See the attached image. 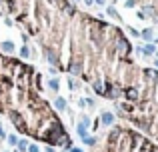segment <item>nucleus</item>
Instances as JSON below:
<instances>
[{
  "label": "nucleus",
  "instance_id": "1",
  "mask_svg": "<svg viewBox=\"0 0 158 152\" xmlns=\"http://www.w3.org/2000/svg\"><path fill=\"white\" fill-rule=\"evenodd\" d=\"M138 52H140L142 56H152V54H156V46H154L152 42H146L144 46L138 48Z\"/></svg>",
  "mask_w": 158,
  "mask_h": 152
},
{
  "label": "nucleus",
  "instance_id": "2",
  "mask_svg": "<svg viewBox=\"0 0 158 152\" xmlns=\"http://www.w3.org/2000/svg\"><path fill=\"white\" fill-rule=\"evenodd\" d=\"M114 118H116V116L110 112V110H106V112L100 114V122H102L104 126H110V124H114Z\"/></svg>",
  "mask_w": 158,
  "mask_h": 152
},
{
  "label": "nucleus",
  "instance_id": "3",
  "mask_svg": "<svg viewBox=\"0 0 158 152\" xmlns=\"http://www.w3.org/2000/svg\"><path fill=\"white\" fill-rule=\"evenodd\" d=\"M44 54H46V58H48L50 64H60V60H58V56H56V52L52 48H44Z\"/></svg>",
  "mask_w": 158,
  "mask_h": 152
},
{
  "label": "nucleus",
  "instance_id": "4",
  "mask_svg": "<svg viewBox=\"0 0 158 152\" xmlns=\"http://www.w3.org/2000/svg\"><path fill=\"white\" fill-rule=\"evenodd\" d=\"M54 106H56V110H58V112H64V110L68 108V102H66V98H62V96H56V100H54Z\"/></svg>",
  "mask_w": 158,
  "mask_h": 152
},
{
  "label": "nucleus",
  "instance_id": "5",
  "mask_svg": "<svg viewBox=\"0 0 158 152\" xmlns=\"http://www.w3.org/2000/svg\"><path fill=\"white\" fill-rule=\"evenodd\" d=\"M76 134H78L80 140H82V138H86V136H88V126H84L82 122H78V124H76Z\"/></svg>",
  "mask_w": 158,
  "mask_h": 152
},
{
  "label": "nucleus",
  "instance_id": "6",
  "mask_svg": "<svg viewBox=\"0 0 158 152\" xmlns=\"http://www.w3.org/2000/svg\"><path fill=\"white\" fill-rule=\"evenodd\" d=\"M0 48H2L6 54H12V52H14V42H10V40H4V42H0Z\"/></svg>",
  "mask_w": 158,
  "mask_h": 152
},
{
  "label": "nucleus",
  "instance_id": "7",
  "mask_svg": "<svg viewBox=\"0 0 158 152\" xmlns=\"http://www.w3.org/2000/svg\"><path fill=\"white\" fill-rule=\"evenodd\" d=\"M140 38H142L144 42H150V40H154V32H152V28H144V30L140 32Z\"/></svg>",
  "mask_w": 158,
  "mask_h": 152
},
{
  "label": "nucleus",
  "instance_id": "8",
  "mask_svg": "<svg viewBox=\"0 0 158 152\" xmlns=\"http://www.w3.org/2000/svg\"><path fill=\"white\" fill-rule=\"evenodd\" d=\"M106 14H108V16H110V18H114V20H122V18H120V14H118V10H116V8H114V6H108V8H106Z\"/></svg>",
  "mask_w": 158,
  "mask_h": 152
},
{
  "label": "nucleus",
  "instance_id": "9",
  "mask_svg": "<svg viewBox=\"0 0 158 152\" xmlns=\"http://www.w3.org/2000/svg\"><path fill=\"white\" fill-rule=\"evenodd\" d=\"M28 144H30V142H28L26 138H20V140H18V144H16V150H18V152H26V150H28Z\"/></svg>",
  "mask_w": 158,
  "mask_h": 152
},
{
  "label": "nucleus",
  "instance_id": "10",
  "mask_svg": "<svg viewBox=\"0 0 158 152\" xmlns=\"http://www.w3.org/2000/svg\"><path fill=\"white\" fill-rule=\"evenodd\" d=\"M48 88H50L52 92H58V88H60V80H58V78H50V80H48Z\"/></svg>",
  "mask_w": 158,
  "mask_h": 152
},
{
  "label": "nucleus",
  "instance_id": "11",
  "mask_svg": "<svg viewBox=\"0 0 158 152\" xmlns=\"http://www.w3.org/2000/svg\"><path fill=\"white\" fill-rule=\"evenodd\" d=\"M124 96H126L128 100H136V98H138V92H136L134 88H126V90H124Z\"/></svg>",
  "mask_w": 158,
  "mask_h": 152
},
{
  "label": "nucleus",
  "instance_id": "12",
  "mask_svg": "<svg viewBox=\"0 0 158 152\" xmlns=\"http://www.w3.org/2000/svg\"><path fill=\"white\" fill-rule=\"evenodd\" d=\"M6 140H8V144H10L12 148H16V144H18V140H20V138H18L16 134H6Z\"/></svg>",
  "mask_w": 158,
  "mask_h": 152
},
{
  "label": "nucleus",
  "instance_id": "13",
  "mask_svg": "<svg viewBox=\"0 0 158 152\" xmlns=\"http://www.w3.org/2000/svg\"><path fill=\"white\" fill-rule=\"evenodd\" d=\"M20 56H22V58H30V48H28V44H24V46L20 48Z\"/></svg>",
  "mask_w": 158,
  "mask_h": 152
},
{
  "label": "nucleus",
  "instance_id": "14",
  "mask_svg": "<svg viewBox=\"0 0 158 152\" xmlns=\"http://www.w3.org/2000/svg\"><path fill=\"white\" fill-rule=\"evenodd\" d=\"M82 142H84L86 146H94V144H96V138H94V136H86V138H82Z\"/></svg>",
  "mask_w": 158,
  "mask_h": 152
},
{
  "label": "nucleus",
  "instance_id": "15",
  "mask_svg": "<svg viewBox=\"0 0 158 152\" xmlns=\"http://www.w3.org/2000/svg\"><path fill=\"white\" fill-rule=\"evenodd\" d=\"M80 122H82L84 126H88V128H90V118H88L86 114H82V116H80Z\"/></svg>",
  "mask_w": 158,
  "mask_h": 152
},
{
  "label": "nucleus",
  "instance_id": "16",
  "mask_svg": "<svg viewBox=\"0 0 158 152\" xmlns=\"http://www.w3.org/2000/svg\"><path fill=\"white\" fill-rule=\"evenodd\" d=\"M126 30H128V32H130V36H134V38H140V32H138V30H134V28H132V26H128V28H126Z\"/></svg>",
  "mask_w": 158,
  "mask_h": 152
},
{
  "label": "nucleus",
  "instance_id": "17",
  "mask_svg": "<svg viewBox=\"0 0 158 152\" xmlns=\"http://www.w3.org/2000/svg\"><path fill=\"white\" fill-rule=\"evenodd\" d=\"M68 86H70V90H76V88H78V82H76L74 78H70V80H68Z\"/></svg>",
  "mask_w": 158,
  "mask_h": 152
},
{
  "label": "nucleus",
  "instance_id": "18",
  "mask_svg": "<svg viewBox=\"0 0 158 152\" xmlns=\"http://www.w3.org/2000/svg\"><path fill=\"white\" fill-rule=\"evenodd\" d=\"M84 102H86V106H90V108H94V106H96V102H94L92 98H84Z\"/></svg>",
  "mask_w": 158,
  "mask_h": 152
},
{
  "label": "nucleus",
  "instance_id": "19",
  "mask_svg": "<svg viewBox=\"0 0 158 152\" xmlns=\"http://www.w3.org/2000/svg\"><path fill=\"white\" fill-rule=\"evenodd\" d=\"M134 4H136V0H124V6L126 8H134Z\"/></svg>",
  "mask_w": 158,
  "mask_h": 152
},
{
  "label": "nucleus",
  "instance_id": "20",
  "mask_svg": "<svg viewBox=\"0 0 158 152\" xmlns=\"http://www.w3.org/2000/svg\"><path fill=\"white\" fill-rule=\"evenodd\" d=\"M26 152H40V148L36 146V144H28V150Z\"/></svg>",
  "mask_w": 158,
  "mask_h": 152
},
{
  "label": "nucleus",
  "instance_id": "21",
  "mask_svg": "<svg viewBox=\"0 0 158 152\" xmlns=\"http://www.w3.org/2000/svg\"><path fill=\"white\" fill-rule=\"evenodd\" d=\"M0 140H6V132H4L2 126H0Z\"/></svg>",
  "mask_w": 158,
  "mask_h": 152
},
{
  "label": "nucleus",
  "instance_id": "22",
  "mask_svg": "<svg viewBox=\"0 0 158 152\" xmlns=\"http://www.w3.org/2000/svg\"><path fill=\"white\" fill-rule=\"evenodd\" d=\"M94 4H98V6H106V0H94Z\"/></svg>",
  "mask_w": 158,
  "mask_h": 152
},
{
  "label": "nucleus",
  "instance_id": "23",
  "mask_svg": "<svg viewBox=\"0 0 158 152\" xmlns=\"http://www.w3.org/2000/svg\"><path fill=\"white\" fill-rule=\"evenodd\" d=\"M68 152H82V150H80V148H76V146H70V148H68Z\"/></svg>",
  "mask_w": 158,
  "mask_h": 152
},
{
  "label": "nucleus",
  "instance_id": "24",
  "mask_svg": "<svg viewBox=\"0 0 158 152\" xmlns=\"http://www.w3.org/2000/svg\"><path fill=\"white\" fill-rule=\"evenodd\" d=\"M78 106H80V108H84V106H86V102H84V98H80V100H78Z\"/></svg>",
  "mask_w": 158,
  "mask_h": 152
},
{
  "label": "nucleus",
  "instance_id": "25",
  "mask_svg": "<svg viewBox=\"0 0 158 152\" xmlns=\"http://www.w3.org/2000/svg\"><path fill=\"white\" fill-rule=\"evenodd\" d=\"M84 4L86 6H94V0H84Z\"/></svg>",
  "mask_w": 158,
  "mask_h": 152
},
{
  "label": "nucleus",
  "instance_id": "26",
  "mask_svg": "<svg viewBox=\"0 0 158 152\" xmlns=\"http://www.w3.org/2000/svg\"><path fill=\"white\" fill-rule=\"evenodd\" d=\"M46 152H54V148L52 146H46Z\"/></svg>",
  "mask_w": 158,
  "mask_h": 152
},
{
  "label": "nucleus",
  "instance_id": "27",
  "mask_svg": "<svg viewBox=\"0 0 158 152\" xmlns=\"http://www.w3.org/2000/svg\"><path fill=\"white\" fill-rule=\"evenodd\" d=\"M154 64H156V68H158V58H156V60H154Z\"/></svg>",
  "mask_w": 158,
  "mask_h": 152
},
{
  "label": "nucleus",
  "instance_id": "28",
  "mask_svg": "<svg viewBox=\"0 0 158 152\" xmlns=\"http://www.w3.org/2000/svg\"><path fill=\"white\" fill-rule=\"evenodd\" d=\"M72 2H80V0H72Z\"/></svg>",
  "mask_w": 158,
  "mask_h": 152
},
{
  "label": "nucleus",
  "instance_id": "29",
  "mask_svg": "<svg viewBox=\"0 0 158 152\" xmlns=\"http://www.w3.org/2000/svg\"><path fill=\"white\" fill-rule=\"evenodd\" d=\"M14 152H18V150H16V148H14Z\"/></svg>",
  "mask_w": 158,
  "mask_h": 152
},
{
  "label": "nucleus",
  "instance_id": "30",
  "mask_svg": "<svg viewBox=\"0 0 158 152\" xmlns=\"http://www.w3.org/2000/svg\"><path fill=\"white\" fill-rule=\"evenodd\" d=\"M114 2H116V0H114Z\"/></svg>",
  "mask_w": 158,
  "mask_h": 152
}]
</instances>
